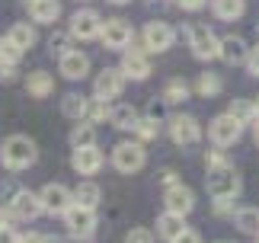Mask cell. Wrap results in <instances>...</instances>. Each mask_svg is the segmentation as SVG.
<instances>
[{"label": "cell", "mask_w": 259, "mask_h": 243, "mask_svg": "<svg viewBox=\"0 0 259 243\" xmlns=\"http://www.w3.org/2000/svg\"><path fill=\"white\" fill-rule=\"evenodd\" d=\"M208 195L214 201H231L237 198V192H240V176H237V170L231 164H218V167H208Z\"/></svg>", "instance_id": "6da1fadb"}, {"label": "cell", "mask_w": 259, "mask_h": 243, "mask_svg": "<svg viewBox=\"0 0 259 243\" xmlns=\"http://www.w3.org/2000/svg\"><path fill=\"white\" fill-rule=\"evenodd\" d=\"M38 157L35 150V141L26 138V135H13L4 141V150H0V160H4V167L10 170H23V167H32Z\"/></svg>", "instance_id": "7a4b0ae2"}, {"label": "cell", "mask_w": 259, "mask_h": 243, "mask_svg": "<svg viewBox=\"0 0 259 243\" xmlns=\"http://www.w3.org/2000/svg\"><path fill=\"white\" fill-rule=\"evenodd\" d=\"M189 48H192L195 58L211 61V58H218V52H221V42L214 38V32L208 26H192L189 29Z\"/></svg>", "instance_id": "3957f363"}, {"label": "cell", "mask_w": 259, "mask_h": 243, "mask_svg": "<svg viewBox=\"0 0 259 243\" xmlns=\"http://www.w3.org/2000/svg\"><path fill=\"white\" fill-rule=\"evenodd\" d=\"M64 224H67V230H71L74 237H90L93 227H96V211L74 201V205L64 211Z\"/></svg>", "instance_id": "277c9868"}, {"label": "cell", "mask_w": 259, "mask_h": 243, "mask_svg": "<svg viewBox=\"0 0 259 243\" xmlns=\"http://www.w3.org/2000/svg\"><path fill=\"white\" fill-rule=\"evenodd\" d=\"M144 147L141 144H132V141H125V144H118L112 150V164L118 173H138V170L144 167Z\"/></svg>", "instance_id": "5b68a950"}, {"label": "cell", "mask_w": 259, "mask_h": 243, "mask_svg": "<svg viewBox=\"0 0 259 243\" xmlns=\"http://www.w3.org/2000/svg\"><path fill=\"white\" fill-rule=\"evenodd\" d=\"M106 48H112V52H122V48L132 45V26L125 23V19H106L103 23V32H99Z\"/></svg>", "instance_id": "8992f818"}, {"label": "cell", "mask_w": 259, "mask_h": 243, "mask_svg": "<svg viewBox=\"0 0 259 243\" xmlns=\"http://www.w3.org/2000/svg\"><path fill=\"white\" fill-rule=\"evenodd\" d=\"M240 131H243V125L237 122L231 112L227 115H218L214 122H211V128H208V135H211V141L218 147H231L237 138H240Z\"/></svg>", "instance_id": "52a82bcc"}, {"label": "cell", "mask_w": 259, "mask_h": 243, "mask_svg": "<svg viewBox=\"0 0 259 243\" xmlns=\"http://www.w3.org/2000/svg\"><path fill=\"white\" fill-rule=\"evenodd\" d=\"M99 32H103V19H99L96 10H77L74 19H71V35L90 42V38H96Z\"/></svg>", "instance_id": "ba28073f"}, {"label": "cell", "mask_w": 259, "mask_h": 243, "mask_svg": "<svg viewBox=\"0 0 259 243\" xmlns=\"http://www.w3.org/2000/svg\"><path fill=\"white\" fill-rule=\"evenodd\" d=\"M122 87H125V70L122 67H106L103 74L96 77L93 93H96V99H115L122 93Z\"/></svg>", "instance_id": "9c48e42d"}, {"label": "cell", "mask_w": 259, "mask_h": 243, "mask_svg": "<svg viewBox=\"0 0 259 243\" xmlns=\"http://www.w3.org/2000/svg\"><path fill=\"white\" fill-rule=\"evenodd\" d=\"M71 205H74V195L61 186V182H52V186L42 189V208L48 215H64Z\"/></svg>", "instance_id": "30bf717a"}, {"label": "cell", "mask_w": 259, "mask_h": 243, "mask_svg": "<svg viewBox=\"0 0 259 243\" xmlns=\"http://www.w3.org/2000/svg\"><path fill=\"white\" fill-rule=\"evenodd\" d=\"M173 38H176V32L166 23H147V29H144V48L147 52H166V48L173 45Z\"/></svg>", "instance_id": "8fae6325"}, {"label": "cell", "mask_w": 259, "mask_h": 243, "mask_svg": "<svg viewBox=\"0 0 259 243\" xmlns=\"http://www.w3.org/2000/svg\"><path fill=\"white\" fill-rule=\"evenodd\" d=\"M71 167L77 170V173H83V176H93L96 170L103 167V150H99L96 144H90V147H74Z\"/></svg>", "instance_id": "7c38bea8"}, {"label": "cell", "mask_w": 259, "mask_h": 243, "mask_svg": "<svg viewBox=\"0 0 259 243\" xmlns=\"http://www.w3.org/2000/svg\"><path fill=\"white\" fill-rule=\"evenodd\" d=\"M166 211H176V215H189V211L195 208V195H192V189L183 186V182H173L170 189H166Z\"/></svg>", "instance_id": "4fadbf2b"}, {"label": "cell", "mask_w": 259, "mask_h": 243, "mask_svg": "<svg viewBox=\"0 0 259 243\" xmlns=\"http://www.w3.org/2000/svg\"><path fill=\"white\" fill-rule=\"evenodd\" d=\"M10 211H13L16 218H23V221H32L42 215V195H35V192H16L13 201H10Z\"/></svg>", "instance_id": "5bb4252c"}, {"label": "cell", "mask_w": 259, "mask_h": 243, "mask_svg": "<svg viewBox=\"0 0 259 243\" xmlns=\"http://www.w3.org/2000/svg\"><path fill=\"white\" fill-rule=\"evenodd\" d=\"M170 135H173L176 144H195L202 138V128H198V122L192 115H176L170 122Z\"/></svg>", "instance_id": "9a60e30c"}, {"label": "cell", "mask_w": 259, "mask_h": 243, "mask_svg": "<svg viewBox=\"0 0 259 243\" xmlns=\"http://www.w3.org/2000/svg\"><path fill=\"white\" fill-rule=\"evenodd\" d=\"M122 70H125V77H132V80H144L151 74V61H147V55L141 48H132V52H125V58H122Z\"/></svg>", "instance_id": "2e32d148"}, {"label": "cell", "mask_w": 259, "mask_h": 243, "mask_svg": "<svg viewBox=\"0 0 259 243\" xmlns=\"http://www.w3.org/2000/svg\"><path fill=\"white\" fill-rule=\"evenodd\" d=\"M90 70V58L83 52H64L61 55V74L67 80H83Z\"/></svg>", "instance_id": "e0dca14e"}, {"label": "cell", "mask_w": 259, "mask_h": 243, "mask_svg": "<svg viewBox=\"0 0 259 243\" xmlns=\"http://www.w3.org/2000/svg\"><path fill=\"white\" fill-rule=\"evenodd\" d=\"M26 7L35 23H55L61 16V4L58 0H26Z\"/></svg>", "instance_id": "ac0fdd59"}, {"label": "cell", "mask_w": 259, "mask_h": 243, "mask_svg": "<svg viewBox=\"0 0 259 243\" xmlns=\"http://www.w3.org/2000/svg\"><path fill=\"white\" fill-rule=\"evenodd\" d=\"M221 55L227 64H243L246 58H250V52H246V45H243V38L240 35H227V38H221Z\"/></svg>", "instance_id": "d6986e66"}, {"label": "cell", "mask_w": 259, "mask_h": 243, "mask_svg": "<svg viewBox=\"0 0 259 243\" xmlns=\"http://www.w3.org/2000/svg\"><path fill=\"white\" fill-rule=\"evenodd\" d=\"M186 230V224H183V215H176V211H166V215H160L157 218V234H160L163 240H176L179 234Z\"/></svg>", "instance_id": "ffe728a7"}, {"label": "cell", "mask_w": 259, "mask_h": 243, "mask_svg": "<svg viewBox=\"0 0 259 243\" xmlns=\"http://www.w3.org/2000/svg\"><path fill=\"white\" fill-rule=\"evenodd\" d=\"M26 90L32 96H48L55 90V80H52V74H45V70H32V74L26 77Z\"/></svg>", "instance_id": "44dd1931"}, {"label": "cell", "mask_w": 259, "mask_h": 243, "mask_svg": "<svg viewBox=\"0 0 259 243\" xmlns=\"http://www.w3.org/2000/svg\"><path fill=\"white\" fill-rule=\"evenodd\" d=\"M61 112H64L67 118H77V122H80V118L90 112L87 96H80V93H67V96L61 99Z\"/></svg>", "instance_id": "7402d4cb"}, {"label": "cell", "mask_w": 259, "mask_h": 243, "mask_svg": "<svg viewBox=\"0 0 259 243\" xmlns=\"http://www.w3.org/2000/svg\"><path fill=\"white\" fill-rule=\"evenodd\" d=\"M10 42L26 52V48H32V45H35V29L29 26V23H16L13 29H10Z\"/></svg>", "instance_id": "603a6c76"}, {"label": "cell", "mask_w": 259, "mask_h": 243, "mask_svg": "<svg viewBox=\"0 0 259 243\" xmlns=\"http://www.w3.org/2000/svg\"><path fill=\"white\" fill-rule=\"evenodd\" d=\"M99 195H103V192H99L96 182H80V186L74 189V201H77V205H87V208H96Z\"/></svg>", "instance_id": "cb8c5ba5"}, {"label": "cell", "mask_w": 259, "mask_h": 243, "mask_svg": "<svg viewBox=\"0 0 259 243\" xmlns=\"http://www.w3.org/2000/svg\"><path fill=\"white\" fill-rule=\"evenodd\" d=\"M109 118H112V125H115V128H122V131H128V128H135V125H138V112H135V106H115Z\"/></svg>", "instance_id": "d4e9b609"}, {"label": "cell", "mask_w": 259, "mask_h": 243, "mask_svg": "<svg viewBox=\"0 0 259 243\" xmlns=\"http://www.w3.org/2000/svg\"><path fill=\"white\" fill-rule=\"evenodd\" d=\"M71 144H74V147H90V144H96V128H93V122H80V125L71 131Z\"/></svg>", "instance_id": "484cf974"}, {"label": "cell", "mask_w": 259, "mask_h": 243, "mask_svg": "<svg viewBox=\"0 0 259 243\" xmlns=\"http://www.w3.org/2000/svg\"><path fill=\"white\" fill-rule=\"evenodd\" d=\"M246 10L243 0H214V16L218 19H237Z\"/></svg>", "instance_id": "4316f807"}, {"label": "cell", "mask_w": 259, "mask_h": 243, "mask_svg": "<svg viewBox=\"0 0 259 243\" xmlns=\"http://www.w3.org/2000/svg\"><path fill=\"white\" fill-rule=\"evenodd\" d=\"M234 221H237V227H240L243 234H256L259 230V211L256 208H240L234 215Z\"/></svg>", "instance_id": "83f0119b"}, {"label": "cell", "mask_w": 259, "mask_h": 243, "mask_svg": "<svg viewBox=\"0 0 259 243\" xmlns=\"http://www.w3.org/2000/svg\"><path fill=\"white\" fill-rule=\"evenodd\" d=\"M231 115L240 122V125H246V122L256 118V103H250V99H234V103H231Z\"/></svg>", "instance_id": "f1b7e54d"}, {"label": "cell", "mask_w": 259, "mask_h": 243, "mask_svg": "<svg viewBox=\"0 0 259 243\" xmlns=\"http://www.w3.org/2000/svg\"><path fill=\"white\" fill-rule=\"evenodd\" d=\"M19 58H23V48H16L13 42H10V35H7L4 42H0V64H10V67H13Z\"/></svg>", "instance_id": "f546056e"}, {"label": "cell", "mask_w": 259, "mask_h": 243, "mask_svg": "<svg viewBox=\"0 0 259 243\" xmlns=\"http://www.w3.org/2000/svg\"><path fill=\"white\" fill-rule=\"evenodd\" d=\"M186 96H189V87L183 84V80H170L166 90H163V99H166V103H183Z\"/></svg>", "instance_id": "4dcf8cb0"}, {"label": "cell", "mask_w": 259, "mask_h": 243, "mask_svg": "<svg viewBox=\"0 0 259 243\" xmlns=\"http://www.w3.org/2000/svg\"><path fill=\"white\" fill-rule=\"evenodd\" d=\"M198 93H202V96H214V93H221V77H214V74H202V77H198Z\"/></svg>", "instance_id": "1f68e13d"}, {"label": "cell", "mask_w": 259, "mask_h": 243, "mask_svg": "<svg viewBox=\"0 0 259 243\" xmlns=\"http://www.w3.org/2000/svg\"><path fill=\"white\" fill-rule=\"evenodd\" d=\"M135 131L141 135L144 141H151V138H157V131H160V125H157V118H138V125H135Z\"/></svg>", "instance_id": "d6a6232c"}, {"label": "cell", "mask_w": 259, "mask_h": 243, "mask_svg": "<svg viewBox=\"0 0 259 243\" xmlns=\"http://www.w3.org/2000/svg\"><path fill=\"white\" fill-rule=\"evenodd\" d=\"M112 115V109L106 106V99H96V106L90 109V122H103V118H109Z\"/></svg>", "instance_id": "836d02e7"}, {"label": "cell", "mask_w": 259, "mask_h": 243, "mask_svg": "<svg viewBox=\"0 0 259 243\" xmlns=\"http://www.w3.org/2000/svg\"><path fill=\"white\" fill-rule=\"evenodd\" d=\"M125 243H154V234H151V230H144V227H135L132 234L125 237Z\"/></svg>", "instance_id": "e575fe53"}, {"label": "cell", "mask_w": 259, "mask_h": 243, "mask_svg": "<svg viewBox=\"0 0 259 243\" xmlns=\"http://www.w3.org/2000/svg\"><path fill=\"white\" fill-rule=\"evenodd\" d=\"M0 243H23V237H19L10 224H0Z\"/></svg>", "instance_id": "d590c367"}, {"label": "cell", "mask_w": 259, "mask_h": 243, "mask_svg": "<svg viewBox=\"0 0 259 243\" xmlns=\"http://www.w3.org/2000/svg\"><path fill=\"white\" fill-rule=\"evenodd\" d=\"M246 64H250V74L253 77H259V45L250 52V58H246Z\"/></svg>", "instance_id": "8d00e7d4"}, {"label": "cell", "mask_w": 259, "mask_h": 243, "mask_svg": "<svg viewBox=\"0 0 259 243\" xmlns=\"http://www.w3.org/2000/svg\"><path fill=\"white\" fill-rule=\"evenodd\" d=\"M173 243H202V237H198L195 230H183V234H179Z\"/></svg>", "instance_id": "74e56055"}, {"label": "cell", "mask_w": 259, "mask_h": 243, "mask_svg": "<svg viewBox=\"0 0 259 243\" xmlns=\"http://www.w3.org/2000/svg\"><path fill=\"white\" fill-rule=\"evenodd\" d=\"M163 109H166V99H163V103H151V109H147V115L160 122V118H163Z\"/></svg>", "instance_id": "f35d334b"}, {"label": "cell", "mask_w": 259, "mask_h": 243, "mask_svg": "<svg viewBox=\"0 0 259 243\" xmlns=\"http://www.w3.org/2000/svg\"><path fill=\"white\" fill-rule=\"evenodd\" d=\"M64 45H67V35L55 32V35H52V48H55V52H61V55H64Z\"/></svg>", "instance_id": "ab89813d"}, {"label": "cell", "mask_w": 259, "mask_h": 243, "mask_svg": "<svg viewBox=\"0 0 259 243\" xmlns=\"http://www.w3.org/2000/svg\"><path fill=\"white\" fill-rule=\"evenodd\" d=\"M179 7L183 10H198V7H205V0H179Z\"/></svg>", "instance_id": "60d3db41"}, {"label": "cell", "mask_w": 259, "mask_h": 243, "mask_svg": "<svg viewBox=\"0 0 259 243\" xmlns=\"http://www.w3.org/2000/svg\"><path fill=\"white\" fill-rule=\"evenodd\" d=\"M173 176H176V173H173V170H163V173H160V179L166 182V186H173Z\"/></svg>", "instance_id": "b9f144b4"}, {"label": "cell", "mask_w": 259, "mask_h": 243, "mask_svg": "<svg viewBox=\"0 0 259 243\" xmlns=\"http://www.w3.org/2000/svg\"><path fill=\"white\" fill-rule=\"evenodd\" d=\"M0 224H7V211L4 208H0Z\"/></svg>", "instance_id": "7bdbcfd3"}, {"label": "cell", "mask_w": 259, "mask_h": 243, "mask_svg": "<svg viewBox=\"0 0 259 243\" xmlns=\"http://www.w3.org/2000/svg\"><path fill=\"white\" fill-rule=\"evenodd\" d=\"M256 144H259V122H256Z\"/></svg>", "instance_id": "ee69618b"}, {"label": "cell", "mask_w": 259, "mask_h": 243, "mask_svg": "<svg viewBox=\"0 0 259 243\" xmlns=\"http://www.w3.org/2000/svg\"><path fill=\"white\" fill-rule=\"evenodd\" d=\"M256 118H259V99H256Z\"/></svg>", "instance_id": "f6af8a7d"}, {"label": "cell", "mask_w": 259, "mask_h": 243, "mask_svg": "<svg viewBox=\"0 0 259 243\" xmlns=\"http://www.w3.org/2000/svg\"><path fill=\"white\" fill-rule=\"evenodd\" d=\"M112 4H128V0H112Z\"/></svg>", "instance_id": "bcb514c9"}, {"label": "cell", "mask_w": 259, "mask_h": 243, "mask_svg": "<svg viewBox=\"0 0 259 243\" xmlns=\"http://www.w3.org/2000/svg\"><path fill=\"white\" fill-rule=\"evenodd\" d=\"M256 35H259V26H256Z\"/></svg>", "instance_id": "7dc6e473"}]
</instances>
